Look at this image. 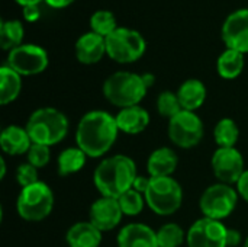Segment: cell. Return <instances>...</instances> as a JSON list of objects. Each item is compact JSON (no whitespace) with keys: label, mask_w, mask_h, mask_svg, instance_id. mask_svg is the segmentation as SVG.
Masks as SVG:
<instances>
[{"label":"cell","mask_w":248,"mask_h":247,"mask_svg":"<svg viewBox=\"0 0 248 247\" xmlns=\"http://www.w3.org/2000/svg\"><path fill=\"white\" fill-rule=\"evenodd\" d=\"M119 128L116 118L106 111H90L81 116L76 130V144L87 157L105 156L115 144Z\"/></svg>","instance_id":"obj_1"},{"label":"cell","mask_w":248,"mask_h":247,"mask_svg":"<svg viewBox=\"0 0 248 247\" xmlns=\"http://www.w3.org/2000/svg\"><path fill=\"white\" fill-rule=\"evenodd\" d=\"M138 176L135 162L125 154H115L103 159L94 169L93 182L102 197L119 198L132 189Z\"/></svg>","instance_id":"obj_2"},{"label":"cell","mask_w":248,"mask_h":247,"mask_svg":"<svg viewBox=\"0 0 248 247\" xmlns=\"http://www.w3.org/2000/svg\"><path fill=\"white\" fill-rule=\"evenodd\" d=\"M25 128L32 143L51 147L61 143L67 137L70 122L61 111L45 106L31 114Z\"/></svg>","instance_id":"obj_3"},{"label":"cell","mask_w":248,"mask_h":247,"mask_svg":"<svg viewBox=\"0 0 248 247\" xmlns=\"http://www.w3.org/2000/svg\"><path fill=\"white\" fill-rule=\"evenodd\" d=\"M147 90L142 74L132 71H116L103 83V96L109 103L121 109L140 105L145 98Z\"/></svg>","instance_id":"obj_4"},{"label":"cell","mask_w":248,"mask_h":247,"mask_svg":"<svg viewBox=\"0 0 248 247\" xmlns=\"http://www.w3.org/2000/svg\"><path fill=\"white\" fill-rule=\"evenodd\" d=\"M144 197L151 211L161 217L173 215L183 204V189L171 176L151 178L150 186Z\"/></svg>","instance_id":"obj_5"},{"label":"cell","mask_w":248,"mask_h":247,"mask_svg":"<svg viewBox=\"0 0 248 247\" xmlns=\"http://www.w3.org/2000/svg\"><path fill=\"white\" fill-rule=\"evenodd\" d=\"M54 208V194L45 182H36L22 188L16 199L19 217L29 223L45 220Z\"/></svg>","instance_id":"obj_6"},{"label":"cell","mask_w":248,"mask_h":247,"mask_svg":"<svg viewBox=\"0 0 248 247\" xmlns=\"http://www.w3.org/2000/svg\"><path fill=\"white\" fill-rule=\"evenodd\" d=\"M147 49L144 36L131 28L118 26L106 38V55L119 64L138 61Z\"/></svg>","instance_id":"obj_7"},{"label":"cell","mask_w":248,"mask_h":247,"mask_svg":"<svg viewBox=\"0 0 248 247\" xmlns=\"http://www.w3.org/2000/svg\"><path fill=\"white\" fill-rule=\"evenodd\" d=\"M238 197L240 195L237 189L232 188V185L218 182L203 191L199 199V208L203 217L222 221L234 213Z\"/></svg>","instance_id":"obj_8"},{"label":"cell","mask_w":248,"mask_h":247,"mask_svg":"<svg viewBox=\"0 0 248 247\" xmlns=\"http://www.w3.org/2000/svg\"><path fill=\"white\" fill-rule=\"evenodd\" d=\"M205 134V127L196 112L182 111L169 119V138L180 148L196 147Z\"/></svg>","instance_id":"obj_9"},{"label":"cell","mask_w":248,"mask_h":247,"mask_svg":"<svg viewBox=\"0 0 248 247\" xmlns=\"http://www.w3.org/2000/svg\"><path fill=\"white\" fill-rule=\"evenodd\" d=\"M6 64L20 76H35L46 70L49 64L48 52L35 44H22L9 51Z\"/></svg>","instance_id":"obj_10"},{"label":"cell","mask_w":248,"mask_h":247,"mask_svg":"<svg viewBox=\"0 0 248 247\" xmlns=\"http://www.w3.org/2000/svg\"><path fill=\"white\" fill-rule=\"evenodd\" d=\"M228 229L217 220L202 217L187 230V247H228Z\"/></svg>","instance_id":"obj_11"},{"label":"cell","mask_w":248,"mask_h":247,"mask_svg":"<svg viewBox=\"0 0 248 247\" xmlns=\"http://www.w3.org/2000/svg\"><path fill=\"white\" fill-rule=\"evenodd\" d=\"M212 170L221 183L237 185V182L246 172L244 157L235 147H218L212 156Z\"/></svg>","instance_id":"obj_12"},{"label":"cell","mask_w":248,"mask_h":247,"mask_svg":"<svg viewBox=\"0 0 248 247\" xmlns=\"http://www.w3.org/2000/svg\"><path fill=\"white\" fill-rule=\"evenodd\" d=\"M222 41L227 48L238 52H248V9H238L230 13L222 25Z\"/></svg>","instance_id":"obj_13"},{"label":"cell","mask_w":248,"mask_h":247,"mask_svg":"<svg viewBox=\"0 0 248 247\" xmlns=\"http://www.w3.org/2000/svg\"><path fill=\"white\" fill-rule=\"evenodd\" d=\"M124 217L119 201L116 198L100 197L96 199L89 211V221L102 233L116 229Z\"/></svg>","instance_id":"obj_14"},{"label":"cell","mask_w":248,"mask_h":247,"mask_svg":"<svg viewBox=\"0 0 248 247\" xmlns=\"http://www.w3.org/2000/svg\"><path fill=\"white\" fill-rule=\"evenodd\" d=\"M119 247H158L157 231L142 223H131L118 234Z\"/></svg>","instance_id":"obj_15"},{"label":"cell","mask_w":248,"mask_h":247,"mask_svg":"<svg viewBox=\"0 0 248 247\" xmlns=\"http://www.w3.org/2000/svg\"><path fill=\"white\" fill-rule=\"evenodd\" d=\"M76 57L81 64H96L106 54V38L94 33L86 32L76 41Z\"/></svg>","instance_id":"obj_16"},{"label":"cell","mask_w":248,"mask_h":247,"mask_svg":"<svg viewBox=\"0 0 248 247\" xmlns=\"http://www.w3.org/2000/svg\"><path fill=\"white\" fill-rule=\"evenodd\" d=\"M115 118L119 131L129 135L141 134L150 125V114L140 105L121 109Z\"/></svg>","instance_id":"obj_17"},{"label":"cell","mask_w":248,"mask_h":247,"mask_svg":"<svg viewBox=\"0 0 248 247\" xmlns=\"http://www.w3.org/2000/svg\"><path fill=\"white\" fill-rule=\"evenodd\" d=\"M32 144L26 128L19 125H9L0 134V147L9 156L26 154Z\"/></svg>","instance_id":"obj_18"},{"label":"cell","mask_w":248,"mask_h":247,"mask_svg":"<svg viewBox=\"0 0 248 247\" xmlns=\"http://www.w3.org/2000/svg\"><path fill=\"white\" fill-rule=\"evenodd\" d=\"M179 165L176 151L170 147H160L154 150L147 160V170L151 178L171 176Z\"/></svg>","instance_id":"obj_19"},{"label":"cell","mask_w":248,"mask_h":247,"mask_svg":"<svg viewBox=\"0 0 248 247\" xmlns=\"http://www.w3.org/2000/svg\"><path fill=\"white\" fill-rule=\"evenodd\" d=\"M102 239V231L90 221H80L73 224L65 234L68 247H99Z\"/></svg>","instance_id":"obj_20"},{"label":"cell","mask_w":248,"mask_h":247,"mask_svg":"<svg viewBox=\"0 0 248 247\" xmlns=\"http://www.w3.org/2000/svg\"><path fill=\"white\" fill-rule=\"evenodd\" d=\"M176 93L183 111L196 112L206 100V87L198 79H189L183 82Z\"/></svg>","instance_id":"obj_21"},{"label":"cell","mask_w":248,"mask_h":247,"mask_svg":"<svg viewBox=\"0 0 248 247\" xmlns=\"http://www.w3.org/2000/svg\"><path fill=\"white\" fill-rule=\"evenodd\" d=\"M22 90V76L3 64L0 68V103L9 105L17 99Z\"/></svg>","instance_id":"obj_22"},{"label":"cell","mask_w":248,"mask_h":247,"mask_svg":"<svg viewBox=\"0 0 248 247\" xmlns=\"http://www.w3.org/2000/svg\"><path fill=\"white\" fill-rule=\"evenodd\" d=\"M244 54L238 52L235 49H230L227 48L217 61V71L218 74L225 79V80H234L237 79L243 70H244Z\"/></svg>","instance_id":"obj_23"},{"label":"cell","mask_w":248,"mask_h":247,"mask_svg":"<svg viewBox=\"0 0 248 247\" xmlns=\"http://www.w3.org/2000/svg\"><path fill=\"white\" fill-rule=\"evenodd\" d=\"M87 160V154L80 147H68L62 150L57 160V170L60 176H70L80 172Z\"/></svg>","instance_id":"obj_24"},{"label":"cell","mask_w":248,"mask_h":247,"mask_svg":"<svg viewBox=\"0 0 248 247\" xmlns=\"http://www.w3.org/2000/svg\"><path fill=\"white\" fill-rule=\"evenodd\" d=\"M25 36L23 23L17 19L3 20L0 23V45L4 51H12L22 45Z\"/></svg>","instance_id":"obj_25"},{"label":"cell","mask_w":248,"mask_h":247,"mask_svg":"<svg viewBox=\"0 0 248 247\" xmlns=\"http://www.w3.org/2000/svg\"><path fill=\"white\" fill-rule=\"evenodd\" d=\"M214 138L217 146L221 148L235 147L240 138V128L237 122L231 118H222L221 121H218L214 128Z\"/></svg>","instance_id":"obj_26"},{"label":"cell","mask_w":248,"mask_h":247,"mask_svg":"<svg viewBox=\"0 0 248 247\" xmlns=\"http://www.w3.org/2000/svg\"><path fill=\"white\" fill-rule=\"evenodd\" d=\"M187 233L176 224V223H167L157 231V242L158 247H180L186 240Z\"/></svg>","instance_id":"obj_27"},{"label":"cell","mask_w":248,"mask_h":247,"mask_svg":"<svg viewBox=\"0 0 248 247\" xmlns=\"http://www.w3.org/2000/svg\"><path fill=\"white\" fill-rule=\"evenodd\" d=\"M116 28H118L116 17L110 10H96L90 16L92 32H94L103 38H108Z\"/></svg>","instance_id":"obj_28"},{"label":"cell","mask_w":248,"mask_h":247,"mask_svg":"<svg viewBox=\"0 0 248 247\" xmlns=\"http://www.w3.org/2000/svg\"><path fill=\"white\" fill-rule=\"evenodd\" d=\"M119 201V205H121V210L124 213V215H128V217H135V215H140L145 207V197L142 194H140L138 191L135 189H129L126 191L124 195H121L118 198Z\"/></svg>","instance_id":"obj_29"},{"label":"cell","mask_w":248,"mask_h":247,"mask_svg":"<svg viewBox=\"0 0 248 247\" xmlns=\"http://www.w3.org/2000/svg\"><path fill=\"white\" fill-rule=\"evenodd\" d=\"M157 111L161 116L169 118V119H171L173 116L180 114L183 111V108L180 105L177 93L170 92V90L161 92L157 98Z\"/></svg>","instance_id":"obj_30"},{"label":"cell","mask_w":248,"mask_h":247,"mask_svg":"<svg viewBox=\"0 0 248 247\" xmlns=\"http://www.w3.org/2000/svg\"><path fill=\"white\" fill-rule=\"evenodd\" d=\"M28 157V163H31L32 166H35L36 169H42L45 167L49 160H51V151L48 146H42V144H32L29 151L26 153Z\"/></svg>","instance_id":"obj_31"},{"label":"cell","mask_w":248,"mask_h":247,"mask_svg":"<svg viewBox=\"0 0 248 247\" xmlns=\"http://www.w3.org/2000/svg\"><path fill=\"white\" fill-rule=\"evenodd\" d=\"M16 182L20 185V188H26V186H31V185L39 182L38 181V169L28 162L22 163L16 169Z\"/></svg>","instance_id":"obj_32"},{"label":"cell","mask_w":248,"mask_h":247,"mask_svg":"<svg viewBox=\"0 0 248 247\" xmlns=\"http://www.w3.org/2000/svg\"><path fill=\"white\" fill-rule=\"evenodd\" d=\"M22 15L26 22H36L41 17V9L38 4H29L22 7Z\"/></svg>","instance_id":"obj_33"},{"label":"cell","mask_w":248,"mask_h":247,"mask_svg":"<svg viewBox=\"0 0 248 247\" xmlns=\"http://www.w3.org/2000/svg\"><path fill=\"white\" fill-rule=\"evenodd\" d=\"M150 182H151V176H142V175H138L134 181V186L132 189L138 191L140 194L145 195L148 186H150Z\"/></svg>","instance_id":"obj_34"},{"label":"cell","mask_w":248,"mask_h":247,"mask_svg":"<svg viewBox=\"0 0 248 247\" xmlns=\"http://www.w3.org/2000/svg\"><path fill=\"white\" fill-rule=\"evenodd\" d=\"M237 188V192H238V195L248 202V170H246L244 173H243V176L240 178V181L237 182V185H235Z\"/></svg>","instance_id":"obj_35"},{"label":"cell","mask_w":248,"mask_h":247,"mask_svg":"<svg viewBox=\"0 0 248 247\" xmlns=\"http://www.w3.org/2000/svg\"><path fill=\"white\" fill-rule=\"evenodd\" d=\"M227 243L228 247H235L241 243V233L238 230H234V229H228V233H227Z\"/></svg>","instance_id":"obj_36"},{"label":"cell","mask_w":248,"mask_h":247,"mask_svg":"<svg viewBox=\"0 0 248 247\" xmlns=\"http://www.w3.org/2000/svg\"><path fill=\"white\" fill-rule=\"evenodd\" d=\"M44 1L52 9H64L67 6H70L74 0H44Z\"/></svg>","instance_id":"obj_37"},{"label":"cell","mask_w":248,"mask_h":247,"mask_svg":"<svg viewBox=\"0 0 248 247\" xmlns=\"http://www.w3.org/2000/svg\"><path fill=\"white\" fill-rule=\"evenodd\" d=\"M142 80H144V83H145L147 89L153 87V86H154V83H155V77H154V74H151V73H145V74H142Z\"/></svg>","instance_id":"obj_38"},{"label":"cell","mask_w":248,"mask_h":247,"mask_svg":"<svg viewBox=\"0 0 248 247\" xmlns=\"http://www.w3.org/2000/svg\"><path fill=\"white\" fill-rule=\"evenodd\" d=\"M15 1L17 4H20L22 7H25V6H29V4H39L44 0H15Z\"/></svg>","instance_id":"obj_39"},{"label":"cell","mask_w":248,"mask_h":247,"mask_svg":"<svg viewBox=\"0 0 248 247\" xmlns=\"http://www.w3.org/2000/svg\"><path fill=\"white\" fill-rule=\"evenodd\" d=\"M0 167H1V172H0V179H4V176H6V162H4V159H3V157L0 159Z\"/></svg>","instance_id":"obj_40"},{"label":"cell","mask_w":248,"mask_h":247,"mask_svg":"<svg viewBox=\"0 0 248 247\" xmlns=\"http://www.w3.org/2000/svg\"><path fill=\"white\" fill-rule=\"evenodd\" d=\"M244 247H248V236L247 239H246V242H244Z\"/></svg>","instance_id":"obj_41"}]
</instances>
